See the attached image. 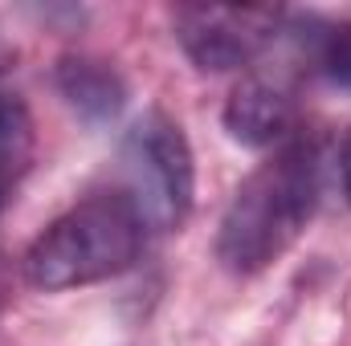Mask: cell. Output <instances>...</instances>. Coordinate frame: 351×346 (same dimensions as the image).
<instances>
[{
  "mask_svg": "<svg viewBox=\"0 0 351 346\" xmlns=\"http://www.w3.org/2000/svg\"><path fill=\"white\" fill-rule=\"evenodd\" d=\"M319 200H323L319 139L294 135L290 143L274 147V155L258 163L233 191L217 228L221 269L250 277L282 261L315 220Z\"/></svg>",
  "mask_w": 351,
  "mask_h": 346,
  "instance_id": "1",
  "label": "cell"
},
{
  "mask_svg": "<svg viewBox=\"0 0 351 346\" xmlns=\"http://www.w3.org/2000/svg\"><path fill=\"white\" fill-rule=\"evenodd\" d=\"M147 241L139 208L119 191H98L45 224L21 257V277L41 293L82 289L127 273Z\"/></svg>",
  "mask_w": 351,
  "mask_h": 346,
  "instance_id": "2",
  "label": "cell"
},
{
  "mask_svg": "<svg viewBox=\"0 0 351 346\" xmlns=\"http://www.w3.org/2000/svg\"><path fill=\"white\" fill-rule=\"evenodd\" d=\"M119 191L139 208L147 232H176L196 200V159L184 127L164 110L131 122L119 147Z\"/></svg>",
  "mask_w": 351,
  "mask_h": 346,
  "instance_id": "3",
  "label": "cell"
},
{
  "mask_svg": "<svg viewBox=\"0 0 351 346\" xmlns=\"http://www.w3.org/2000/svg\"><path fill=\"white\" fill-rule=\"evenodd\" d=\"M286 29L282 8H241V4H180L172 33L188 62L204 74H225L250 66Z\"/></svg>",
  "mask_w": 351,
  "mask_h": 346,
  "instance_id": "4",
  "label": "cell"
},
{
  "mask_svg": "<svg viewBox=\"0 0 351 346\" xmlns=\"http://www.w3.org/2000/svg\"><path fill=\"white\" fill-rule=\"evenodd\" d=\"M294 98L290 90H282L269 78H241L237 86L229 90L225 98V110H221V122L229 131L233 143L241 147H254V151H265V147H282L294 139Z\"/></svg>",
  "mask_w": 351,
  "mask_h": 346,
  "instance_id": "5",
  "label": "cell"
},
{
  "mask_svg": "<svg viewBox=\"0 0 351 346\" xmlns=\"http://www.w3.org/2000/svg\"><path fill=\"white\" fill-rule=\"evenodd\" d=\"M58 94L66 98V106L86 122V127H106L123 114L131 86L127 78L119 74L114 62L106 57H94V53H70L58 62Z\"/></svg>",
  "mask_w": 351,
  "mask_h": 346,
  "instance_id": "6",
  "label": "cell"
},
{
  "mask_svg": "<svg viewBox=\"0 0 351 346\" xmlns=\"http://www.w3.org/2000/svg\"><path fill=\"white\" fill-rule=\"evenodd\" d=\"M315 74L331 86L351 90V21H306V33H294Z\"/></svg>",
  "mask_w": 351,
  "mask_h": 346,
  "instance_id": "7",
  "label": "cell"
},
{
  "mask_svg": "<svg viewBox=\"0 0 351 346\" xmlns=\"http://www.w3.org/2000/svg\"><path fill=\"white\" fill-rule=\"evenodd\" d=\"M339 172H343V196H348V204H351V131H348V139H343V151H339Z\"/></svg>",
  "mask_w": 351,
  "mask_h": 346,
  "instance_id": "8",
  "label": "cell"
},
{
  "mask_svg": "<svg viewBox=\"0 0 351 346\" xmlns=\"http://www.w3.org/2000/svg\"><path fill=\"white\" fill-rule=\"evenodd\" d=\"M4 302H8V277H4V265H0V310H4Z\"/></svg>",
  "mask_w": 351,
  "mask_h": 346,
  "instance_id": "9",
  "label": "cell"
}]
</instances>
